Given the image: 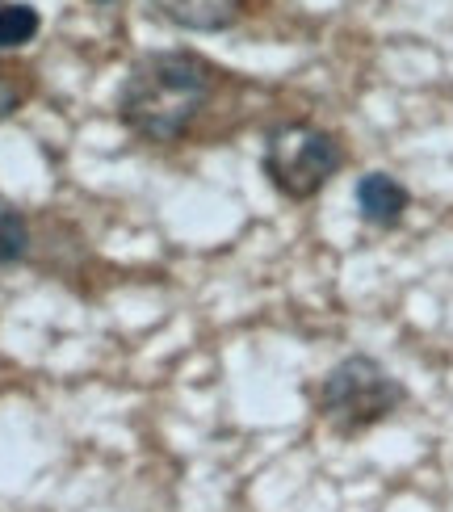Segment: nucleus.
Listing matches in <instances>:
<instances>
[{
    "instance_id": "nucleus-1",
    "label": "nucleus",
    "mask_w": 453,
    "mask_h": 512,
    "mask_svg": "<svg viewBox=\"0 0 453 512\" xmlns=\"http://www.w3.org/2000/svg\"><path fill=\"white\" fill-rule=\"evenodd\" d=\"M219 72L193 51H151L143 55L118 89V118L126 131L147 143L181 139L210 97Z\"/></svg>"
},
{
    "instance_id": "nucleus-2",
    "label": "nucleus",
    "mask_w": 453,
    "mask_h": 512,
    "mask_svg": "<svg viewBox=\"0 0 453 512\" xmlns=\"http://www.w3.org/2000/svg\"><path fill=\"white\" fill-rule=\"evenodd\" d=\"M407 387L382 366V361L353 353L340 366L328 370V378L319 382V416L332 424L336 433L353 437L382 424L391 412L403 408Z\"/></svg>"
},
{
    "instance_id": "nucleus-3",
    "label": "nucleus",
    "mask_w": 453,
    "mask_h": 512,
    "mask_svg": "<svg viewBox=\"0 0 453 512\" xmlns=\"http://www.w3.org/2000/svg\"><path fill=\"white\" fill-rule=\"evenodd\" d=\"M344 168V147L332 131L311 122H286L265 139V177L290 202L315 198Z\"/></svg>"
},
{
    "instance_id": "nucleus-4",
    "label": "nucleus",
    "mask_w": 453,
    "mask_h": 512,
    "mask_svg": "<svg viewBox=\"0 0 453 512\" xmlns=\"http://www.w3.org/2000/svg\"><path fill=\"white\" fill-rule=\"evenodd\" d=\"M168 26L189 34H219L240 21L244 0H147Z\"/></svg>"
},
{
    "instance_id": "nucleus-5",
    "label": "nucleus",
    "mask_w": 453,
    "mask_h": 512,
    "mask_svg": "<svg viewBox=\"0 0 453 512\" xmlns=\"http://www.w3.org/2000/svg\"><path fill=\"white\" fill-rule=\"evenodd\" d=\"M407 206H412V194H407L403 181H395L391 173H365L357 181V215L370 227H378V231L399 227Z\"/></svg>"
},
{
    "instance_id": "nucleus-6",
    "label": "nucleus",
    "mask_w": 453,
    "mask_h": 512,
    "mask_svg": "<svg viewBox=\"0 0 453 512\" xmlns=\"http://www.w3.org/2000/svg\"><path fill=\"white\" fill-rule=\"evenodd\" d=\"M38 30H42V17L30 0H0V51L26 47Z\"/></svg>"
},
{
    "instance_id": "nucleus-7",
    "label": "nucleus",
    "mask_w": 453,
    "mask_h": 512,
    "mask_svg": "<svg viewBox=\"0 0 453 512\" xmlns=\"http://www.w3.org/2000/svg\"><path fill=\"white\" fill-rule=\"evenodd\" d=\"M26 248H30V223H26V215H21L13 202L0 198V269L17 265L21 256H26Z\"/></svg>"
},
{
    "instance_id": "nucleus-8",
    "label": "nucleus",
    "mask_w": 453,
    "mask_h": 512,
    "mask_svg": "<svg viewBox=\"0 0 453 512\" xmlns=\"http://www.w3.org/2000/svg\"><path fill=\"white\" fill-rule=\"evenodd\" d=\"M21 97H26V84L17 80V72H5V68H0V122H5V118L17 110Z\"/></svg>"
}]
</instances>
